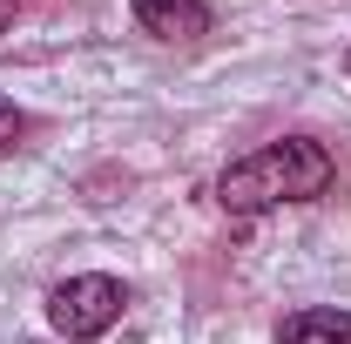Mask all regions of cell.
I'll list each match as a JSON object with an SVG mask.
<instances>
[{"label": "cell", "instance_id": "6da1fadb", "mask_svg": "<svg viewBox=\"0 0 351 344\" xmlns=\"http://www.w3.org/2000/svg\"><path fill=\"white\" fill-rule=\"evenodd\" d=\"M331 175H338V162H331L324 142L284 135V142H263L257 156L230 162L223 182H217V196H223L230 216H263V210H277V203H311V196H324Z\"/></svg>", "mask_w": 351, "mask_h": 344}, {"label": "cell", "instance_id": "7a4b0ae2", "mask_svg": "<svg viewBox=\"0 0 351 344\" xmlns=\"http://www.w3.org/2000/svg\"><path fill=\"white\" fill-rule=\"evenodd\" d=\"M129 310V291L115 284V277H68V284H54V297H47V317H54V331L68 344H88V338H101L115 317Z\"/></svg>", "mask_w": 351, "mask_h": 344}, {"label": "cell", "instance_id": "3957f363", "mask_svg": "<svg viewBox=\"0 0 351 344\" xmlns=\"http://www.w3.org/2000/svg\"><path fill=\"white\" fill-rule=\"evenodd\" d=\"M129 7L156 41H203L210 34V7L203 0H129Z\"/></svg>", "mask_w": 351, "mask_h": 344}, {"label": "cell", "instance_id": "277c9868", "mask_svg": "<svg viewBox=\"0 0 351 344\" xmlns=\"http://www.w3.org/2000/svg\"><path fill=\"white\" fill-rule=\"evenodd\" d=\"M277 344H351V310H298L284 317Z\"/></svg>", "mask_w": 351, "mask_h": 344}, {"label": "cell", "instance_id": "5b68a950", "mask_svg": "<svg viewBox=\"0 0 351 344\" xmlns=\"http://www.w3.org/2000/svg\"><path fill=\"white\" fill-rule=\"evenodd\" d=\"M21 135H27V115H21L14 101H0V149H14Z\"/></svg>", "mask_w": 351, "mask_h": 344}, {"label": "cell", "instance_id": "8992f818", "mask_svg": "<svg viewBox=\"0 0 351 344\" xmlns=\"http://www.w3.org/2000/svg\"><path fill=\"white\" fill-rule=\"evenodd\" d=\"M14 14H21V0H0V27H7V21H14Z\"/></svg>", "mask_w": 351, "mask_h": 344}]
</instances>
